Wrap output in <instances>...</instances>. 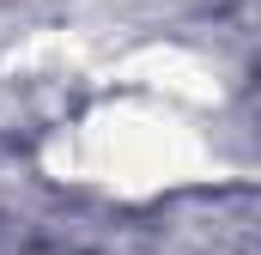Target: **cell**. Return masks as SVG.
<instances>
[{"instance_id":"1","label":"cell","mask_w":261,"mask_h":255,"mask_svg":"<svg viewBox=\"0 0 261 255\" xmlns=\"http://www.w3.org/2000/svg\"><path fill=\"white\" fill-rule=\"evenodd\" d=\"M43 164L67 189L122 200V207H158L219 183V146L206 116L122 79L103 97L79 104L49 134Z\"/></svg>"}]
</instances>
